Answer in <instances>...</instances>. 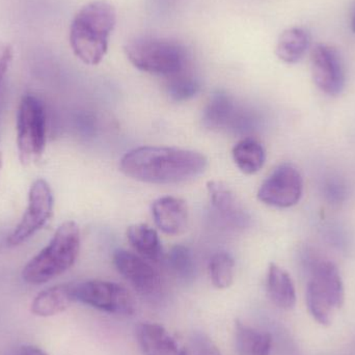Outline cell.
<instances>
[{"mask_svg":"<svg viewBox=\"0 0 355 355\" xmlns=\"http://www.w3.org/2000/svg\"><path fill=\"white\" fill-rule=\"evenodd\" d=\"M194 355H223L216 344L202 333H196L192 339Z\"/></svg>","mask_w":355,"mask_h":355,"instance_id":"d4e9b609","label":"cell"},{"mask_svg":"<svg viewBox=\"0 0 355 355\" xmlns=\"http://www.w3.org/2000/svg\"><path fill=\"white\" fill-rule=\"evenodd\" d=\"M207 190L213 208L227 223L239 227L248 225L250 217L248 213L227 185L223 182L209 181Z\"/></svg>","mask_w":355,"mask_h":355,"instance_id":"9a60e30c","label":"cell"},{"mask_svg":"<svg viewBox=\"0 0 355 355\" xmlns=\"http://www.w3.org/2000/svg\"><path fill=\"white\" fill-rule=\"evenodd\" d=\"M311 68L313 80L323 93L331 96L342 93L345 87V71L335 48L325 44L315 46L311 54Z\"/></svg>","mask_w":355,"mask_h":355,"instance_id":"30bf717a","label":"cell"},{"mask_svg":"<svg viewBox=\"0 0 355 355\" xmlns=\"http://www.w3.org/2000/svg\"><path fill=\"white\" fill-rule=\"evenodd\" d=\"M114 264L119 272L143 295H153L162 286L159 273L139 254L118 250L114 254Z\"/></svg>","mask_w":355,"mask_h":355,"instance_id":"8fae6325","label":"cell"},{"mask_svg":"<svg viewBox=\"0 0 355 355\" xmlns=\"http://www.w3.org/2000/svg\"><path fill=\"white\" fill-rule=\"evenodd\" d=\"M310 46V33L300 27H292L279 35L275 54L286 64H296L304 58Z\"/></svg>","mask_w":355,"mask_h":355,"instance_id":"ac0fdd59","label":"cell"},{"mask_svg":"<svg viewBox=\"0 0 355 355\" xmlns=\"http://www.w3.org/2000/svg\"><path fill=\"white\" fill-rule=\"evenodd\" d=\"M53 204V193L49 184L44 179L35 180L29 189L26 211L6 240L8 245H20L40 231L51 218Z\"/></svg>","mask_w":355,"mask_h":355,"instance_id":"ba28073f","label":"cell"},{"mask_svg":"<svg viewBox=\"0 0 355 355\" xmlns=\"http://www.w3.org/2000/svg\"><path fill=\"white\" fill-rule=\"evenodd\" d=\"M237 168L245 175H254L264 166L266 153L263 146L252 137H246L236 144L232 151Z\"/></svg>","mask_w":355,"mask_h":355,"instance_id":"44dd1931","label":"cell"},{"mask_svg":"<svg viewBox=\"0 0 355 355\" xmlns=\"http://www.w3.org/2000/svg\"><path fill=\"white\" fill-rule=\"evenodd\" d=\"M18 355H48L41 348L35 347V346L26 345L22 346L19 350Z\"/></svg>","mask_w":355,"mask_h":355,"instance_id":"83f0119b","label":"cell"},{"mask_svg":"<svg viewBox=\"0 0 355 355\" xmlns=\"http://www.w3.org/2000/svg\"><path fill=\"white\" fill-rule=\"evenodd\" d=\"M12 60V47L10 44L0 43V85Z\"/></svg>","mask_w":355,"mask_h":355,"instance_id":"484cf974","label":"cell"},{"mask_svg":"<svg viewBox=\"0 0 355 355\" xmlns=\"http://www.w3.org/2000/svg\"><path fill=\"white\" fill-rule=\"evenodd\" d=\"M200 83L189 68L166 78V93L175 102L191 99L200 92Z\"/></svg>","mask_w":355,"mask_h":355,"instance_id":"7402d4cb","label":"cell"},{"mask_svg":"<svg viewBox=\"0 0 355 355\" xmlns=\"http://www.w3.org/2000/svg\"><path fill=\"white\" fill-rule=\"evenodd\" d=\"M209 275L213 286L217 289H227L233 284L235 261L229 252H219L211 257Z\"/></svg>","mask_w":355,"mask_h":355,"instance_id":"603a6c76","label":"cell"},{"mask_svg":"<svg viewBox=\"0 0 355 355\" xmlns=\"http://www.w3.org/2000/svg\"><path fill=\"white\" fill-rule=\"evenodd\" d=\"M73 297L74 302L110 314L130 316L137 308L130 292L112 282L93 279L73 284Z\"/></svg>","mask_w":355,"mask_h":355,"instance_id":"52a82bcc","label":"cell"},{"mask_svg":"<svg viewBox=\"0 0 355 355\" xmlns=\"http://www.w3.org/2000/svg\"><path fill=\"white\" fill-rule=\"evenodd\" d=\"M80 250V230L74 221L62 223L48 245L33 257L22 271L31 285H41L55 279L76 262Z\"/></svg>","mask_w":355,"mask_h":355,"instance_id":"3957f363","label":"cell"},{"mask_svg":"<svg viewBox=\"0 0 355 355\" xmlns=\"http://www.w3.org/2000/svg\"><path fill=\"white\" fill-rule=\"evenodd\" d=\"M47 121L43 102L33 95L21 99L17 112V147L23 164H31L43 154Z\"/></svg>","mask_w":355,"mask_h":355,"instance_id":"8992f818","label":"cell"},{"mask_svg":"<svg viewBox=\"0 0 355 355\" xmlns=\"http://www.w3.org/2000/svg\"><path fill=\"white\" fill-rule=\"evenodd\" d=\"M202 123L207 128L212 130L223 129H241L248 124V116L244 110H240L233 99L223 92L213 94L209 100L204 114Z\"/></svg>","mask_w":355,"mask_h":355,"instance_id":"7c38bea8","label":"cell"},{"mask_svg":"<svg viewBox=\"0 0 355 355\" xmlns=\"http://www.w3.org/2000/svg\"><path fill=\"white\" fill-rule=\"evenodd\" d=\"M266 290L268 297L277 308L290 311L296 304V290L287 271L271 263L267 272Z\"/></svg>","mask_w":355,"mask_h":355,"instance_id":"2e32d148","label":"cell"},{"mask_svg":"<svg viewBox=\"0 0 355 355\" xmlns=\"http://www.w3.org/2000/svg\"><path fill=\"white\" fill-rule=\"evenodd\" d=\"M152 215L156 225L168 235L184 233L188 225V207L183 200L175 196L157 198L152 204Z\"/></svg>","mask_w":355,"mask_h":355,"instance_id":"4fadbf2b","label":"cell"},{"mask_svg":"<svg viewBox=\"0 0 355 355\" xmlns=\"http://www.w3.org/2000/svg\"><path fill=\"white\" fill-rule=\"evenodd\" d=\"M235 345L238 355H270L272 338L268 333H263L235 321Z\"/></svg>","mask_w":355,"mask_h":355,"instance_id":"ffe728a7","label":"cell"},{"mask_svg":"<svg viewBox=\"0 0 355 355\" xmlns=\"http://www.w3.org/2000/svg\"><path fill=\"white\" fill-rule=\"evenodd\" d=\"M1 164H2V154H1V152H0V168H1Z\"/></svg>","mask_w":355,"mask_h":355,"instance_id":"f546056e","label":"cell"},{"mask_svg":"<svg viewBox=\"0 0 355 355\" xmlns=\"http://www.w3.org/2000/svg\"><path fill=\"white\" fill-rule=\"evenodd\" d=\"M127 238L135 252L146 260L158 262L164 256L162 241L156 230L146 223L133 225L127 230Z\"/></svg>","mask_w":355,"mask_h":355,"instance_id":"d6986e66","label":"cell"},{"mask_svg":"<svg viewBox=\"0 0 355 355\" xmlns=\"http://www.w3.org/2000/svg\"><path fill=\"white\" fill-rule=\"evenodd\" d=\"M168 266L178 279L191 282L196 275V263L189 248L176 245L171 250L168 256Z\"/></svg>","mask_w":355,"mask_h":355,"instance_id":"cb8c5ba5","label":"cell"},{"mask_svg":"<svg viewBox=\"0 0 355 355\" xmlns=\"http://www.w3.org/2000/svg\"><path fill=\"white\" fill-rule=\"evenodd\" d=\"M352 31H354V33H355V14H354V19H352Z\"/></svg>","mask_w":355,"mask_h":355,"instance_id":"f1b7e54d","label":"cell"},{"mask_svg":"<svg viewBox=\"0 0 355 355\" xmlns=\"http://www.w3.org/2000/svg\"><path fill=\"white\" fill-rule=\"evenodd\" d=\"M306 306L313 318L323 327L333 322L334 314L345 302V289L339 269L331 261L311 259L309 262Z\"/></svg>","mask_w":355,"mask_h":355,"instance_id":"277c9868","label":"cell"},{"mask_svg":"<svg viewBox=\"0 0 355 355\" xmlns=\"http://www.w3.org/2000/svg\"><path fill=\"white\" fill-rule=\"evenodd\" d=\"M129 62L143 72L166 78L189 68L187 50L181 44L155 37H137L124 47Z\"/></svg>","mask_w":355,"mask_h":355,"instance_id":"5b68a950","label":"cell"},{"mask_svg":"<svg viewBox=\"0 0 355 355\" xmlns=\"http://www.w3.org/2000/svg\"><path fill=\"white\" fill-rule=\"evenodd\" d=\"M302 190L304 182L300 173L290 164H283L263 182L258 198L268 206L289 208L300 202Z\"/></svg>","mask_w":355,"mask_h":355,"instance_id":"9c48e42d","label":"cell"},{"mask_svg":"<svg viewBox=\"0 0 355 355\" xmlns=\"http://www.w3.org/2000/svg\"><path fill=\"white\" fill-rule=\"evenodd\" d=\"M137 337L145 355H187L177 340L157 323H141L137 327Z\"/></svg>","mask_w":355,"mask_h":355,"instance_id":"5bb4252c","label":"cell"},{"mask_svg":"<svg viewBox=\"0 0 355 355\" xmlns=\"http://www.w3.org/2000/svg\"><path fill=\"white\" fill-rule=\"evenodd\" d=\"M73 302V284L54 286L35 296L31 304V312L39 317L55 316L66 311Z\"/></svg>","mask_w":355,"mask_h":355,"instance_id":"e0dca14e","label":"cell"},{"mask_svg":"<svg viewBox=\"0 0 355 355\" xmlns=\"http://www.w3.org/2000/svg\"><path fill=\"white\" fill-rule=\"evenodd\" d=\"M116 22V10L110 2L95 0L85 4L71 23L70 44L75 55L85 64H100Z\"/></svg>","mask_w":355,"mask_h":355,"instance_id":"7a4b0ae2","label":"cell"},{"mask_svg":"<svg viewBox=\"0 0 355 355\" xmlns=\"http://www.w3.org/2000/svg\"><path fill=\"white\" fill-rule=\"evenodd\" d=\"M344 194H345V189L341 184L338 183V182L337 183L331 182V183L327 184V196H329V200H333V202L334 200L341 202Z\"/></svg>","mask_w":355,"mask_h":355,"instance_id":"4316f807","label":"cell"},{"mask_svg":"<svg viewBox=\"0 0 355 355\" xmlns=\"http://www.w3.org/2000/svg\"><path fill=\"white\" fill-rule=\"evenodd\" d=\"M208 166L206 156L190 150L141 147L127 152L120 162L125 176L151 184H176L200 176Z\"/></svg>","mask_w":355,"mask_h":355,"instance_id":"6da1fadb","label":"cell"}]
</instances>
